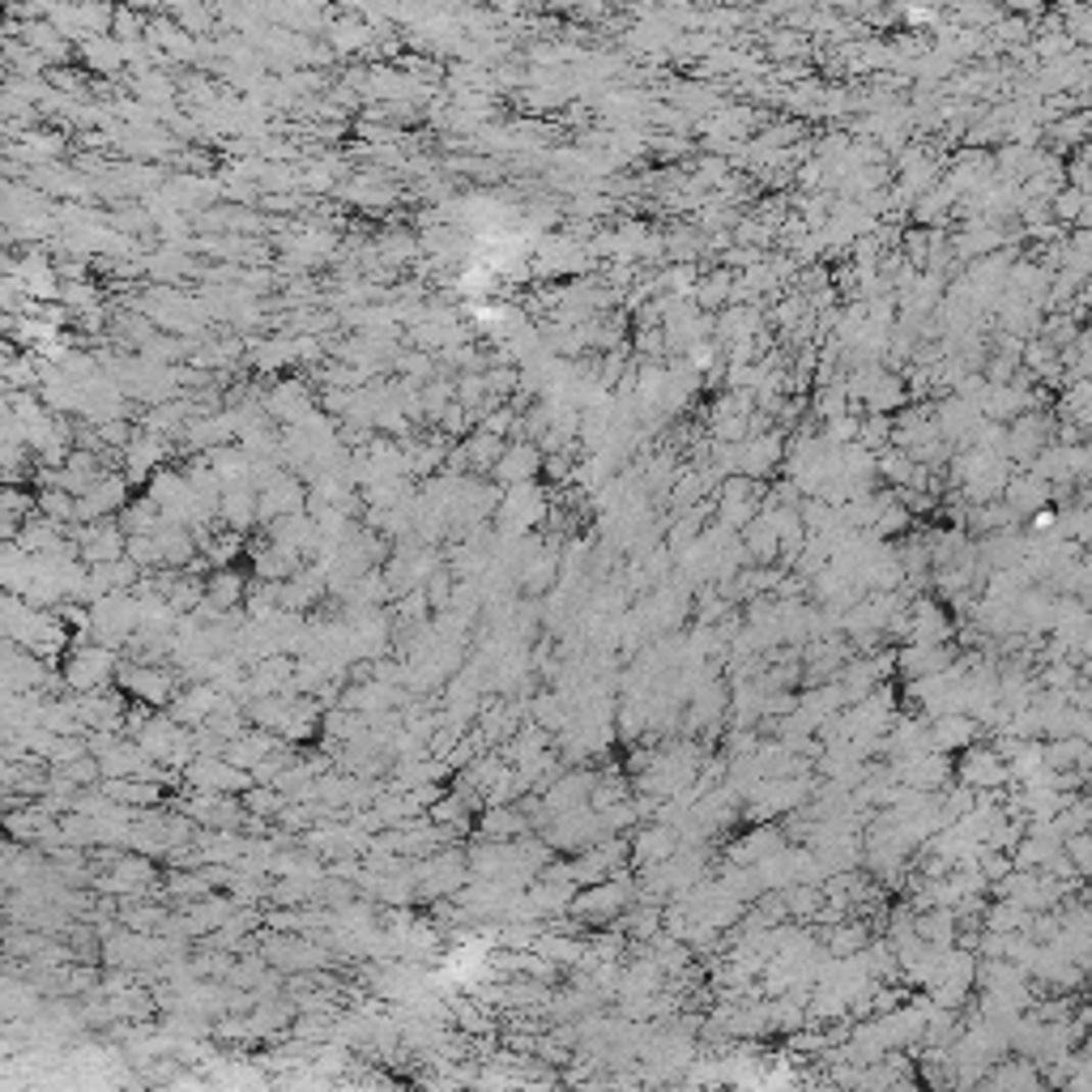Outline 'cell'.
Wrapping results in <instances>:
<instances>
[{
	"instance_id": "obj_1",
	"label": "cell",
	"mask_w": 1092,
	"mask_h": 1092,
	"mask_svg": "<svg viewBox=\"0 0 1092 1092\" xmlns=\"http://www.w3.org/2000/svg\"><path fill=\"white\" fill-rule=\"evenodd\" d=\"M547 513H551V504H547V491L538 487V482L508 487L500 513H495V529L500 533H533V529L547 521Z\"/></svg>"
},
{
	"instance_id": "obj_2",
	"label": "cell",
	"mask_w": 1092,
	"mask_h": 1092,
	"mask_svg": "<svg viewBox=\"0 0 1092 1092\" xmlns=\"http://www.w3.org/2000/svg\"><path fill=\"white\" fill-rule=\"evenodd\" d=\"M68 538L78 542L82 564L86 568H103V564H120L129 555V533L120 529V521H99V525H82L68 529Z\"/></svg>"
},
{
	"instance_id": "obj_3",
	"label": "cell",
	"mask_w": 1092,
	"mask_h": 1092,
	"mask_svg": "<svg viewBox=\"0 0 1092 1092\" xmlns=\"http://www.w3.org/2000/svg\"><path fill=\"white\" fill-rule=\"evenodd\" d=\"M547 470V453L533 448V440H513L504 448L500 466L491 470L495 474V487H525V482H538V474Z\"/></svg>"
},
{
	"instance_id": "obj_4",
	"label": "cell",
	"mask_w": 1092,
	"mask_h": 1092,
	"mask_svg": "<svg viewBox=\"0 0 1092 1092\" xmlns=\"http://www.w3.org/2000/svg\"><path fill=\"white\" fill-rule=\"evenodd\" d=\"M162 457H167V440H158V435H150V431H137L133 435V444L125 448V461H120V466H125V478L133 482H145V487H150V478L162 470Z\"/></svg>"
},
{
	"instance_id": "obj_5",
	"label": "cell",
	"mask_w": 1092,
	"mask_h": 1092,
	"mask_svg": "<svg viewBox=\"0 0 1092 1092\" xmlns=\"http://www.w3.org/2000/svg\"><path fill=\"white\" fill-rule=\"evenodd\" d=\"M154 542H158V555H162V568H188V564H197V533H192L188 525H162L154 533Z\"/></svg>"
},
{
	"instance_id": "obj_6",
	"label": "cell",
	"mask_w": 1092,
	"mask_h": 1092,
	"mask_svg": "<svg viewBox=\"0 0 1092 1092\" xmlns=\"http://www.w3.org/2000/svg\"><path fill=\"white\" fill-rule=\"evenodd\" d=\"M239 598H244V576H239L235 568H218L205 580V602L218 606V611H235Z\"/></svg>"
},
{
	"instance_id": "obj_7",
	"label": "cell",
	"mask_w": 1092,
	"mask_h": 1092,
	"mask_svg": "<svg viewBox=\"0 0 1092 1092\" xmlns=\"http://www.w3.org/2000/svg\"><path fill=\"white\" fill-rule=\"evenodd\" d=\"M252 363L260 372H278L286 363L299 359V337H270V342H252Z\"/></svg>"
},
{
	"instance_id": "obj_8",
	"label": "cell",
	"mask_w": 1092,
	"mask_h": 1092,
	"mask_svg": "<svg viewBox=\"0 0 1092 1092\" xmlns=\"http://www.w3.org/2000/svg\"><path fill=\"white\" fill-rule=\"evenodd\" d=\"M35 513L47 517V521H56V525H64V529H73V525H78V495H68L60 487H43L39 500H35Z\"/></svg>"
},
{
	"instance_id": "obj_9",
	"label": "cell",
	"mask_w": 1092,
	"mask_h": 1092,
	"mask_svg": "<svg viewBox=\"0 0 1092 1092\" xmlns=\"http://www.w3.org/2000/svg\"><path fill=\"white\" fill-rule=\"evenodd\" d=\"M82 60H86L90 68H99V73H115V68H125V43H120L115 35L86 39V43H82Z\"/></svg>"
},
{
	"instance_id": "obj_10",
	"label": "cell",
	"mask_w": 1092,
	"mask_h": 1092,
	"mask_svg": "<svg viewBox=\"0 0 1092 1092\" xmlns=\"http://www.w3.org/2000/svg\"><path fill=\"white\" fill-rule=\"evenodd\" d=\"M111 658L103 649H82L78 658L68 662V683L73 687H94V683H103V674H107Z\"/></svg>"
},
{
	"instance_id": "obj_11",
	"label": "cell",
	"mask_w": 1092,
	"mask_h": 1092,
	"mask_svg": "<svg viewBox=\"0 0 1092 1092\" xmlns=\"http://www.w3.org/2000/svg\"><path fill=\"white\" fill-rule=\"evenodd\" d=\"M504 440L500 435H487V431H474L466 444H461V453H466V466L470 470H495L500 466V457H504Z\"/></svg>"
},
{
	"instance_id": "obj_12",
	"label": "cell",
	"mask_w": 1092,
	"mask_h": 1092,
	"mask_svg": "<svg viewBox=\"0 0 1092 1092\" xmlns=\"http://www.w3.org/2000/svg\"><path fill=\"white\" fill-rule=\"evenodd\" d=\"M419 248H423V244H419L415 235H406V231H393V235L376 239V256H380L384 265H406Z\"/></svg>"
},
{
	"instance_id": "obj_13",
	"label": "cell",
	"mask_w": 1092,
	"mask_h": 1092,
	"mask_svg": "<svg viewBox=\"0 0 1092 1092\" xmlns=\"http://www.w3.org/2000/svg\"><path fill=\"white\" fill-rule=\"evenodd\" d=\"M129 687L137 692V696H145V700H167L172 696V683H167V674L162 670H129Z\"/></svg>"
},
{
	"instance_id": "obj_14",
	"label": "cell",
	"mask_w": 1092,
	"mask_h": 1092,
	"mask_svg": "<svg viewBox=\"0 0 1092 1092\" xmlns=\"http://www.w3.org/2000/svg\"><path fill=\"white\" fill-rule=\"evenodd\" d=\"M329 43L337 47V52H359V47H368V43H372V31H368V27H359V21H342V27H333V31H329Z\"/></svg>"
},
{
	"instance_id": "obj_15",
	"label": "cell",
	"mask_w": 1092,
	"mask_h": 1092,
	"mask_svg": "<svg viewBox=\"0 0 1092 1092\" xmlns=\"http://www.w3.org/2000/svg\"><path fill=\"white\" fill-rule=\"evenodd\" d=\"M397 372H406V380L415 376V380H427L435 376V363L427 354H397Z\"/></svg>"
}]
</instances>
